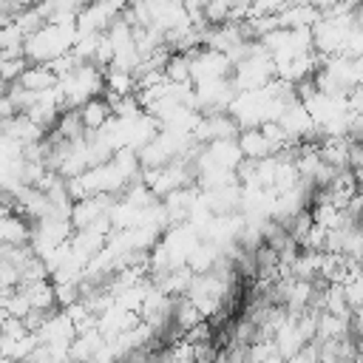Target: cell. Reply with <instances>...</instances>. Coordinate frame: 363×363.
<instances>
[]
</instances>
